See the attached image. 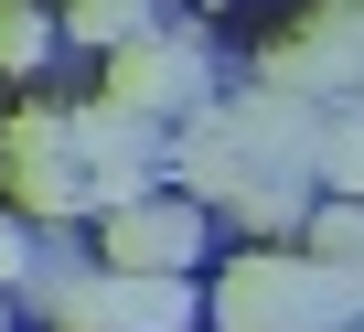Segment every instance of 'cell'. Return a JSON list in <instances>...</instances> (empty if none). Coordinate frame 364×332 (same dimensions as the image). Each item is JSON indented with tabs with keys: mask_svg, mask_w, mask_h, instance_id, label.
I'll list each match as a JSON object with an SVG mask.
<instances>
[{
	"mask_svg": "<svg viewBox=\"0 0 364 332\" xmlns=\"http://www.w3.org/2000/svg\"><path fill=\"white\" fill-rule=\"evenodd\" d=\"M65 33L118 54V43H139V33H150V0H65Z\"/></svg>",
	"mask_w": 364,
	"mask_h": 332,
	"instance_id": "obj_9",
	"label": "cell"
},
{
	"mask_svg": "<svg viewBox=\"0 0 364 332\" xmlns=\"http://www.w3.org/2000/svg\"><path fill=\"white\" fill-rule=\"evenodd\" d=\"M22 279H33V236L0 215V289H22Z\"/></svg>",
	"mask_w": 364,
	"mask_h": 332,
	"instance_id": "obj_13",
	"label": "cell"
},
{
	"mask_svg": "<svg viewBox=\"0 0 364 332\" xmlns=\"http://www.w3.org/2000/svg\"><path fill=\"white\" fill-rule=\"evenodd\" d=\"M257 86H289V97H364V0H321V11L268 54Z\"/></svg>",
	"mask_w": 364,
	"mask_h": 332,
	"instance_id": "obj_3",
	"label": "cell"
},
{
	"mask_svg": "<svg viewBox=\"0 0 364 332\" xmlns=\"http://www.w3.org/2000/svg\"><path fill=\"white\" fill-rule=\"evenodd\" d=\"M97 257H107V268H182V257H204V204H193V193H150V204L107 215Z\"/></svg>",
	"mask_w": 364,
	"mask_h": 332,
	"instance_id": "obj_4",
	"label": "cell"
},
{
	"mask_svg": "<svg viewBox=\"0 0 364 332\" xmlns=\"http://www.w3.org/2000/svg\"><path fill=\"white\" fill-rule=\"evenodd\" d=\"M118 311H129V332H182L193 321V279L182 268H118Z\"/></svg>",
	"mask_w": 364,
	"mask_h": 332,
	"instance_id": "obj_7",
	"label": "cell"
},
{
	"mask_svg": "<svg viewBox=\"0 0 364 332\" xmlns=\"http://www.w3.org/2000/svg\"><path fill=\"white\" fill-rule=\"evenodd\" d=\"M43 43H54V22L33 11V0H0V75H33Z\"/></svg>",
	"mask_w": 364,
	"mask_h": 332,
	"instance_id": "obj_12",
	"label": "cell"
},
{
	"mask_svg": "<svg viewBox=\"0 0 364 332\" xmlns=\"http://www.w3.org/2000/svg\"><path fill=\"white\" fill-rule=\"evenodd\" d=\"M0 332H11V311H0Z\"/></svg>",
	"mask_w": 364,
	"mask_h": 332,
	"instance_id": "obj_14",
	"label": "cell"
},
{
	"mask_svg": "<svg viewBox=\"0 0 364 332\" xmlns=\"http://www.w3.org/2000/svg\"><path fill=\"white\" fill-rule=\"evenodd\" d=\"M300 247L311 257H332V268H364V204L343 193V204H321L311 225H300Z\"/></svg>",
	"mask_w": 364,
	"mask_h": 332,
	"instance_id": "obj_11",
	"label": "cell"
},
{
	"mask_svg": "<svg viewBox=\"0 0 364 332\" xmlns=\"http://www.w3.org/2000/svg\"><path fill=\"white\" fill-rule=\"evenodd\" d=\"M225 215H236V225H247L257 247H268V236H289V225H311V215H300V183H289V172H268L257 193H236Z\"/></svg>",
	"mask_w": 364,
	"mask_h": 332,
	"instance_id": "obj_10",
	"label": "cell"
},
{
	"mask_svg": "<svg viewBox=\"0 0 364 332\" xmlns=\"http://www.w3.org/2000/svg\"><path fill=\"white\" fill-rule=\"evenodd\" d=\"M0 161H11V204L22 215H43V225L86 215V150H75V129L54 107H22L11 129H0Z\"/></svg>",
	"mask_w": 364,
	"mask_h": 332,
	"instance_id": "obj_2",
	"label": "cell"
},
{
	"mask_svg": "<svg viewBox=\"0 0 364 332\" xmlns=\"http://www.w3.org/2000/svg\"><path fill=\"white\" fill-rule=\"evenodd\" d=\"M321 183L364 204V97H343V107H332V129H321Z\"/></svg>",
	"mask_w": 364,
	"mask_h": 332,
	"instance_id": "obj_8",
	"label": "cell"
},
{
	"mask_svg": "<svg viewBox=\"0 0 364 332\" xmlns=\"http://www.w3.org/2000/svg\"><path fill=\"white\" fill-rule=\"evenodd\" d=\"M215 321H225V332H343L332 279H321V257H311V247H300V257L247 247V257L225 268V289H215Z\"/></svg>",
	"mask_w": 364,
	"mask_h": 332,
	"instance_id": "obj_1",
	"label": "cell"
},
{
	"mask_svg": "<svg viewBox=\"0 0 364 332\" xmlns=\"http://www.w3.org/2000/svg\"><path fill=\"white\" fill-rule=\"evenodd\" d=\"M193 86H204V54L193 43H171V33H139V43H118L107 54V97H129V107H193Z\"/></svg>",
	"mask_w": 364,
	"mask_h": 332,
	"instance_id": "obj_6",
	"label": "cell"
},
{
	"mask_svg": "<svg viewBox=\"0 0 364 332\" xmlns=\"http://www.w3.org/2000/svg\"><path fill=\"white\" fill-rule=\"evenodd\" d=\"M171 172H182V193H193V204H236V193H257V183H268V161H257V150L236 139V118L215 107V118H193V129H182Z\"/></svg>",
	"mask_w": 364,
	"mask_h": 332,
	"instance_id": "obj_5",
	"label": "cell"
}]
</instances>
